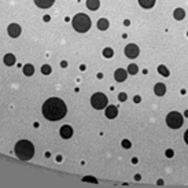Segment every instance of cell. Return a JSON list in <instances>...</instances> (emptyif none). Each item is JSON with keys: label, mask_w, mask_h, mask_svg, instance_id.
I'll return each mask as SVG.
<instances>
[{"label": "cell", "mask_w": 188, "mask_h": 188, "mask_svg": "<svg viewBox=\"0 0 188 188\" xmlns=\"http://www.w3.org/2000/svg\"><path fill=\"white\" fill-rule=\"evenodd\" d=\"M124 25H125V26H129V25H131V21L125 19V21H124Z\"/></svg>", "instance_id": "cell-31"}, {"label": "cell", "mask_w": 188, "mask_h": 188, "mask_svg": "<svg viewBox=\"0 0 188 188\" xmlns=\"http://www.w3.org/2000/svg\"><path fill=\"white\" fill-rule=\"evenodd\" d=\"M62 161V155H58L57 157V162H61Z\"/></svg>", "instance_id": "cell-34"}, {"label": "cell", "mask_w": 188, "mask_h": 188, "mask_svg": "<svg viewBox=\"0 0 188 188\" xmlns=\"http://www.w3.org/2000/svg\"><path fill=\"white\" fill-rule=\"evenodd\" d=\"M173 17H175V19H177V21H181V19L185 18V11H184V8H176L175 11H173Z\"/></svg>", "instance_id": "cell-14"}, {"label": "cell", "mask_w": 188, "mask_h": 188, "mask_svg": "<svg viewBox=\"0 0 188 188\" xmlns=\"http://www.w3.org/2000/svg\"><path fill=\"white\" fill-rule=\"evenodd\" d=\"M91 104L94 108L96 110H102V108H104L107 106V96L104 94H102V92H96V94L92 95V98H91Z\"/></svg>", "instance_id": "cell-5"}, {"label": "cell", "mask_w": 188, "mask_h": 188, "mask_svg": "<svg viewBox=\"0 0 188 188\" xmlns=\"http://www.w3.org/2000/svg\"><path fill=\"white\" fill-rule=\"evenodd\" d=\"M82 181H88V183H94V184H98V180L92 177V176H85L84 179H82Z\"/></svg>", "instance_id": "cell-23"}, {"label": "cell", "mask_w": 188, "mask_h": 188, "mask_svg": "<svg viewBox=\"0 0 188 188\" xmlns=\"http://www.w3.org/2000/svg\"><path fill=\"white\" fill-rule=\"evenodd\" d=\"M91 25H92V22H91V19L88 15L85 14H77L74 15V18H73V28H74L75 32H78V33H85L91 29Z\"/></svg>", "instance_id": "cell-3"}, {"label": "cell", "mask_w": 188, "mask_h": 188, "mask_svg": "<svg viewBox=\"0 0 188 188\" xmlns=\"http://www.w3.org/2000/svg\"><path fill=\"white\" fill-rule=\"evenodd\" d=\"M3 61L6 63L7 66H13L14 63H15V57H14L13 54H6L4 58H3Z\"/></svg>", "instance_id": "cell-18"}, {"label": "cell", "mask_w": 188, "mask_h": 188, "mask_svg": "<svg viewBox=\"0 0 188 188\" xmlns=\"http://www.w3.org/2000/svg\"><path fill=\"white\" fill-rule=\"evenodd\" d=\"M51 71H52V67H51L50 65H43V66H41V73H43L44 75L51 74Z\"/></svg>", "instance_id": "cell-21"}, {"label": "cell", "mask_w": 188, "mask_h": 188, "mask_svg": "<svg viewBox=\"0 0 188 188\" xmlns=\"http://www.w3.org/2000/svg\"><path fill=\"white\" fill-rule=\"evenodd\" d=\"M132 163H135V165H136V163H137V158H136V157L132 158Z\"/></svg>", "instance_id": "cell-33"}, {"label": "cell", "mask_w": 188, "mask_h": 188, "mask_svg": "<svg viewBox=\"0 0 188 188\" xmlns=\"http://www.w3.org/2000/svg\"><path fill=\"white\" fill-rule=\"evenodd\" d=\"M128 77V70H124V69H117L115 73H114V78L117 80L118 82H122L126 80Z\"/></svg>", "instance_id": "cell-9"}, {"label": "cell", "mask_w": 188, "mask_h": 188, "mask_svg": "<svg viewBox=\"0 0 188 188\" xmlns=\"http://www.w3.org/2000/svg\"><path fill=\"white\" fill-rule=\"evenodd\" d=\"M139 4L143 7V8H152L155 4V0H139Z\"/></svg>", "instance_id": "cell-16"}, {"label": "cell", "mask_w": 188, "mask_h": 188, "mask_svg": "<svg viewBox=\"0 0 188 188\" xmlns=\"http://www.w3.org/2000/svg\"><path fill=\"white\" fill-rule=\"evenodd\" d=\"M7 32H8V36L13 38H17L19 37V34L22 33V29H21V26L18 24H10L8 28H7Z\"/></svg>", "instance_id": "cell-7"}, {"label": "cell", "mask_w": 188, "mask_h": 188, "mask_svg": "<svg viewBox=\"0 0 188 188\" xmlns=\"http://www.w3.org/2000/svg\"><path fill=\"white\" fill-rule=\"evenodd\" d=\"M41 110H43V115L48 121H59L67 113V107L65 104V102L62 99H59V98L47 99L44 102Z\"/></svg>", "instance_id": "cell-1"}, {"label": "cell", "mask_w": 188, "mask_h": 188, "mask_svg": "<svg viewBox=\"0 0 188 188\" xmlns=\"http://www.w3.org/2000/svg\"><path fill=\"white\" fill-rule=\"evenodd\" d=\"M183 122H184V118H183V115L179 111H170L168 115H166V124L169 128L172 129H179V128H181Z\"/></svg>", "instance_id": "cell-4"}, {"label": "cell", "mask_w": 188, "mask_h": 188, "mask_svg": "<svg viewBox=\"0 0 188 188\" xmlns=\"http://www.w3.org/2000/svg\"><path fill=\"white\" fill-rule=\"evenodd\" d=\"M187 37H188V32H187Z\"/></svg>", "instance_id": "cell-38"}, {"label": "cell", "mask_w": 188, "mask_h": 188, "mask_svg": "<svg viewBox=\"0 0 188 188\" xmlns=\"http://www.w3.org/2000/svg\"><path fill=\"white\" fill-rule=\"evenodd\" d=\"M165 155H166L168 158H172L173 155H175V151L172 150V148H168V150H166V152H165Z\"/></svg>", "instance_id": "cell-25"}, {"label": "cell", "mask_w": 188, "mask_h": 188, "mask_svg": "<svg viewBox=\"0 0 188 188\" xmlns=\"http://www.w3.org/2000/svg\"><path fill=\"white\" fill-rule=\"evenodd\" d=\"M133 102H135V103H140V102H142V98H140V96H137V95H136V96L133 98Z\"/></svg>", "instance_id": "cell-27"}, {"label": "cell", "mask_w": 188, "mask_h": 188, "mask_svg": "<svg viewBox=\"0 0 188 188\" xmlns=\"http://www.w3.org/2000/svg\"><path fill=\"white\" fill-rule=\"evenodd\" d=\"M104 114H106V117L108 119H114L117 115H118V108H117V106H114V104L106 106V111H104Z\"/></svg>", "instance_id": "cell-8"}, {"label": "cell", "mask_w": 188, "mask_h": 188, "mask_svg": "<svg viewBox=\"0 0 188 188\" xmlns=\"http://www.w3.org/2000/svg\"><path fill=\"white\" fill-rule=\"evenodd\" d=\"M157 184H158V185H163V180H158Z\"/></svg>", "instance_id": "cell-35"}, {"label": "cell", "mask_w": 188, "mask_h": 188, "mask_svg": "<svg viewBox=\"0 0 188 188\" xmlns=\"http://www.w3.org/2000/svg\"><path fill=\"white\" fill-rule=\"evenodd\" d=\"M126 98H128V96H126L125 92H121V94L118 95V99H119L121 102H125V100H126Z\"/></svg>", "instance_id": "cell-26"}, {"label": "cell", "mask_w": 188, "mask_h": 188, "mask_svg": "<svg viewBox=\"0 0 188 188\" xmlns=\"http://www.w3.org/2000/svg\"><path fill=\"white\" fill-rule=\"evenodd\" d=\"M87 7L91 11H96L100 7V1L99 0H87Z\"/></svg>", "instance_id": "cell-13"}, {"label": "cell", "mask_w": 188, "mask_h": 188, "mask_svg": "<svg viewBox=\"0 0 188 188\" xmlns=\"http://www.w3.org/2000/svg\"><path fill=\"white\" fill-rule=\"evenodd\" d=\"M137 73H139L137 65H135V63H131V65L128 66V74L135 75V74H137Z\"/></svg>", "instance_id": "cell-20"}, {"label": "cell", "mask_w": 188, "mask_h": 188, "mask_svg": "<svg viewBox=\"0 0 188 188\" xmlns=\"http://www.w3.org/2000/svg\"><path fill=\"white\" fill-rule=\"evenodd\" d=\"M55 3V0H34V4L38 8H50Z\"/></svg>", "instance_id": "cell-11"}, {"label": "cell", "mask_w": 188, "mask_h": 188, "mask_svg": "<svg viewBox=\"0 0 188 188\" xmlns=\"http://www.w3.org/2000/svg\"><path fill=\"white\" fill-rule=\"evenodd\" d=\"M50 19H51L50 15H44V17H43V21H44V22H50Z\"/></svg>", "instance_id": "cell-29"}, {"label": "cell", "mask_w": 188, "mask_h": 188, "mask_svg": "<svg viewBox=\"0 0 188 188\" xmlns=\"http://www.w3.org/2000/svg\"><path fill=\"white\" fill-rule=\"evenodd\" d=\"M103 57L104 58H113L114 51L111 50V48H104V50H103Z\"/></svg>", "instance_id": "cell-22"}, {"label": "cell", "mask_w": 188, "mask_h": 188, "mask_svg": "<svg viewBox=\"0 0 188 188\" xmlns=\"http://www.w3.org/2000/svg\"><path fill=\"white\" fill-rule=\"evenodd\" d=\"M184 142L187 143V146H188V129L185 131V133H184Z\"/></svg>", "instance_id": "cell-28"}, {"label": "cell", "mask_w": 188, "mask_h": 188, "mask_svg": "<svg viewBox=\"0 0 188 188\" xmlns=\"http://www.w3.org/2000/svg\"><path fill=\"white\" fill-rule=\"evenodd\" d=\"M24 74L28 75V77L33 75V74H34V66H33V65H30V63L25 65V66H24Z\"/></svg>", "instance_id": "cell-17"}, {"label": "cell", "mask_w": 188, "mask_h": 188, "mask_svg": "<svg viewBox=\"0 0 188 188\" xmlns=\"http://www.w3.org/2000/svg\"><path fill=\"white\" fill-rule=\"evenodd\" d=\"M15 155L22 161H29L34 155V146L29 140H19L15 144Z\"/></svg>", "instance_id": "cell-2"}, {"label": "cell", "mask_w": 188, "mask_h": 188, "mask_svg": "<svg viewBox=\"0 0 188 188\" xmlns=\"http://www.w3.org/2000/svg\"><path fill=\"white\" fill-rule=\"evenodd\" d=\"M135 180H136V181L142 180V176H140V175H136V176H135Z\"/></svg>", "instance_id": "cell-32"}, {"label": "cell", "mask_w": 188, "mask_h": 188, "mask_svg": "<svg viewBox=\"0 0 188 188\" xmlns=\"http://www.w3.org/2000/svg\"><path fill=\"white\" fill-rule=\"evenodd\" d=\"M158 73L161 75H163V77H169L170 75L169 69H168L165 65H159V66H158Z\"/></svg>", "instance_id": "cell-19"}, {"label": "cell", "mask_w": 188, "mask_h": 188, "mask_svg": "<svg viewBox=\"0 0 188 188\" xmlns=\"http://www.w3.org/2000/svg\"><path fill=\"white\" fill-rule=\"evenodd\" d=\"M87 69V67H85V66H84V65H81V66H80V70H82V71H84V70Z\"/></svg>", "instance_id": "cell-36"}, {"label": "cell", "mask_w": 188, "mask_h": 188, "mask_svg": "<svg viewBox=\"0 0 188 188\" xmlns=\"http://www.w3.org/2000/svg\"><path fill=\"white\" fill-rule=\"evenodd\" d=\"M61 136L63 139H70L73 136V128L70 125H63L61 128Z\"/></svg>", "instance_id": "cell-10"}, {"label": "cell", "mask_w": 188, "mask_h": 188, "mask_svg": "<svg viewBox=\"0 0 188 188\" xmlns=\"http://www.w3.org/2000/svg\"><path fill=\"white\" fill-rule=\"evenodd\" d=\"M184 115H185V117H188V110H185V111H184Z\"/></svg>", "instance_id": "cell-37"}, {"label": "cell", "mask_w": 188, "mask_h": 188, "mask_svg": "<svg viewBox=\"0 0 188 188\" xmlns=\"http://www.w3.org/2000/svg\"><path fill=\"white\" fill-rule=\"evenodd\" d=\"M139 52H140V50H139V47L136 45V44H128L125 47V55L129 59H135V58L139 57Z\"/></svg>", "instance_id": "cell-6"}, {"label": "cell", "mask_w": 188, "mask_h": 188, "mask_svg": "<svg viewBox=\"0 0 188 188\" xmlns=\"http://www.w3.org/2000/svg\"><path fill=\"white\" fill-rule=\"evenodd\" d=\"M154 92H155L157 96H163V95L166 94V85L162 84V82L155 84V87H154Z\"/></svg>", "instance_id": "cell-12"}, {"label": "cell", "mask_w": 188, "mask_h": 188, "mask_svg": "<svg viewBox=\"0 0 188 188\" xmlns=\"http://www.w3.org/2000/svg\"><path fill=\"white\" fill-rule=\"evenodd\" d=\"M121 146H122L124 148H131V147H132V143L129 142V140H128V139H124V140L121 142Z\"/></svg>", "instance_id": "cell-24"}, {"label": "cell", "mask_w": 188, "mask_h": 188, "mask_svg": "<svg viewBox=\"0 0 188 188\" xmlns=\"http://www.w3.org/2000/svg\"><path fill=\"white\" fill-rule=\"evenodd\" d=\"M61 66H62V67H67V62H66V61H62V62H61Z\"/></svg>", "instance_id": "cell-30"}, {"label": "cell", "mask_w": 188, "mask_h": 188, "mask_svg": "<svg viewBox=\"0 0 188 188\" xmlns=\"http://www.w3.org/2000/svg\"><path fill=\"white\" fill-rule=\"evenodd\" d=\"M108 25H110V22H108L106 18H100L98 21V29H99V30H107Z\"/></svg>", "instance_id": "cell-15"}]
</instances>
